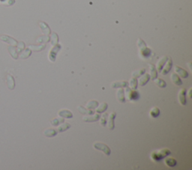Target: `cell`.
Segmentation results:
<instances>
[{
    "label": "cell",
    "instance_id": "cell-1",
    "mask_svg": "<svg viewBox=\"0 0 192 170\" xmlns=\"http://www.w3.org/2000/svg\"><path fill=\"white\" fill-rule=\"evenodd\" d=\"M137 45L139 49L140 56L143 59H146L151 56L152 50L150 48H148L146 43L143 41L141 38H138L137 41Z\"/></svg>",
    "mask_w": 192,
    "mask_h": 170
},
{
    "label": "cell",
    "instance_id": "cell-2",
    "mask_svg": "<svg viewBox=\"0 0 192 170\" xmlns=\"http://www.w3.org/2000/svg\"><path fill=\"white\" fill-rule=\"evenodd\" d=\"M170 155H171V151L170 150L167 148H163L158 151H152L150 157L154 162H160L162 159L169 156Z\"/></svg>",
    "mask_w": 192,
    "mask_h": 170
},
{
    "label": "cell",
    "instance_id": "cell-3",
    "mask_svg": "<svg viewBox=\"0 0 192 170\" xmlns=\"http://www.w3.org/2000/svg\"><path fill=\"white\" fill-rule=\"evenodd\" d=\"M125 99H127L129 101H137L140 98V93L136 91V89H131V88H128V86L125 87Z\"/></svg>",
    "mask_w": 192,
    "mask_h": 170
},
{
    "label": "cell",
    "instance_id": "cell-4",
    "mask_svg": "<svg viewBox=\"0 0 192 170\" xmlns=\"http://www.w3.org/2000/svg\"><path fill=\"white\" fill-rule=\"evenodd\" d=\"M93 148L96 150L101 151L104 152L107 156H110L111 154V150L109 148L108 145H107L104 143L101 142H94L93 143Z\"/></svg>",
    "mask_w": 192,
    "mask_h": 170
},
{
    "label": "cell",
    "instance_id": "cell-5",
    "mask_svg": "<svg viewBox=\"0 0 192 170\" xmlns=\"http://www.w3.org/2000/svg\"><path fill=\"white\" fill-rule=\"evenodd\" d=\"M61 48H62V46L60 44H56L55 46H53L52 49L50 51V53H49V60L51 61V62H55L56 58V55L59 52V51L60 50Z\"/></svg>",
    "mask_w": 192,
    "mask_h": 170
},
{
    "label": "cell",
    "instance_id": "cell-6",
    "mask_svg": "<svg viewBox=\"0 0 192 170\" xmlns=\"http://www.w3.org/2000/svg\"><path fill=\"white\" fill-rule=\"evenodd\" d=\"M0 40L2 41L3 42L6 43V44H8L11 45V46H16L17 44H18V41L16 40V39L10 37L8 35H0Z\"/></svg>",
    "mask_w": 192,
    "mask_h": 170
},
{
    "label": "cell",
    "instance_id": "cell-7",
    "mask_svg": "<svg viewBox=\"0 0 192 170\" xmlns=\"http://www.w3.org/2000/svg\"><path fill=\"white\" fill-rule=\"evenodd\" d=\"M172 67H173V61H172V58L170 57H169L166 63L164 65L163 68L161 70V73L162 74V75H166V74H168L169 72L170 71Z\"/></svg>",
    "mask_w": 192,
    "mask_h": 170
},
{
    "label": "cell",
    "instance_id": "cell-8",
    "mask_svg": "<svg viewBox=\"0 0 192 170\" xmlns=\"http://www.w3.org/2000/svg\"><path fill=\"white\" fill-rule=\"evenodd\" d=\"M101 116L99 113H93L92 115H88L87 116H84L83 121L85 122H95L98 121Z\"/></svg>",
    "mask_w": 192,
    "mask_h": 170
},
{
    "label": "cell",
    "instance_id": "cell-9",
    "mask_svg": "<svg viewBox=\"0 0 192 170\" xmlns=\"http://www.w3.org/2000/svg\"><path fill=\"white\" fill-rule=\"evenodd\" d=\"M179 101L181 103V105L183 106H185L186 105V90L185 89H182L179 91Z\"/></svg>",
    "mask_w": 192,
    "mask_h": 170
},
{
    "label": "cell",
    "instance_id": "cell-10",
    "mask_svg": "<svg viewBox=\"0 0 192 170\" xmlns=\"http://www.w3.org/2000/svg\"><path fill=\"white\" fill-rule=\"evenodd\" d=\"M174 68L176 74H177L179 77H180L183 78V79H186V78L188 77V73L185 71V70L180 68V67L178 65L175 66Z\"/></svg>",
    "mask_w": 192,
    "mask_h": 170
},
{
    "label": "cell",
    "instance_id": "cell-11",
    "mask_svg": "<svg viewBox=\"0 0 192 170\" xmlns=\"http://www.w3.org/2000/svg\"><path fill=\"white\" fill-rule=\"evenodd\" d=\"M117 116V112H112L108 116V128L110 130H113L115 128V118Z\"/></svg>",
    "mask_w": 192,
    "mask_h": 170
},
{
    "label": "cell",
    "instance_id": "cell-12",
    "mask_svg": "<svg viewBox=\"0 0 192 170\" xmlns=\"http://www.w3.org/2000/svg\"><path fill=\"white\" fill-rule=\"evenodd\" d=\"M6 83L10 90H13L15 88V80L11 75L8 74L6 75Z\"/></svg>",
    "mask_w": 192,
    "mask_h": 170
},
{
    "label": "cell",
    "instance_id": "cell-13",
    "mask_svg": "<svg viewBox=\"0 0 192 170\" xmlns=\"http://www.w3.org/2000/svg\"><path fill=\"white\" fill-rule=\"evenodd\" d=\"M150 75L149 74H143L139 77V79L137 80L138 83L140 86H144L146 85V83L150 81Z\"/></svg>",
    "mask_w": 192,
    "mask_h": 170
},
{
    "label": "cell",
    "instance_id": "cell-14",
    "mask_svg": "<svg viewBox=\"0 0 192 170\" xmlns=\"http://www.w3.org/2000/svg\"><path fill=\"white\" fill-rule=\"evenodd\" d=\"M39 26H40V28H41V32H42L44 35H51V30L47 23H44V22L40 21L39 22Z\"/></svg>",
    "mask_w": 192,
    "mask_h": 170
},
{
    "label": "cell",
    "instance_id": "cell-15",
    "mask_svg": "<svg viewBox=\"0 0 192 170\" xmlns=\"http://www.w3.org/2000/svg\"><path fill=\"white\" fill-rule=\"evenodd\" d=\"M117 98L119 102L120 103H125L126 101V99H125V91L124 89L122 88H119V89L117 90Z\"/></svg>",
    "mask_w": 192,
    "mask_h": 170
},
{
    "label": "cell",
    "instance_id": "cell-16",
    "mask_svg": "<svg viewBox=\"0 0 192 170\" xmlns=\"http://www.w3.org/2000/svg\"><path fill=\"white\" fill-rule=\"evenodd\" d=\"M128 86V82L127 81H117L111 83L112 89H119V88H125Z\"/></svg>",
    "mask_w": 192,
    "mask_h": 170
},
{
    "label": "cell",
    "instance_id": "cell-17",
    "mask_svg": "<svg viewBox=\"0 0 192 170\" xmlns=\"http://www.w3.org/2000/svg\"><path fill=\"white\" fill-rule=\"evenodd\" d=\"M58 116L63 118H71L73 117L72 112L70 110H65V109H63V110H61L59 111Z\"/></svg>",
    "mask_w": 192,
    "mask_h": 170
},
{
    "label": "cell",
    "instance_id": "cell-18",
    "mask_svg": "<svg viewBox=\"0 0 192 170\" xmlns=\"http://www.w3.org/2000/svg\"><path fill=\"white\" fill-rule=\"evenodd\" d=\"M167 58H168L167 56H162V57H161L159 60H158V62L157 64H156V67H155L158 71H159V72L161 71V70H162V68H163L164 65V64L166 63V62H167Z\"/></svg>",
    "mask_w": 192,
    "mask_h": 170
},
{
    "label": "cell",
    "instance_id": "cell-19",
    "mask_svg": "<svg viewBox=\"0 0 192 170\" xmlns=\"http://www.w3.org/2000/svg\"><path fill=\"white\" fill-rule=\"evenodd\" d=\"M57 130L53 129V128H48V129L45 130L44 132V135L46 136V137H54L57 134Z\"/></svg>",
    "mask_w": 192,
    "mask_h": 170
},
{
    "label": "cell",
    "instance_id": "cell-20",
    "mask_svg": "<svg viewBox=\"0 0 192 170\" xmlns=\"http://www.w3.org/2000/svg\"><path fill=\"white\" fill-rule=\"evenodd\" d=\"M8 52H9V54L11 56L12 58L15 60L18 59L19 56H18V51H17V48H15V46H8Z\"/></svg>",
    "mask_w": 192,
    "mask_h": 170
},
{
    "label": "cell",
    "instance_id": "cell-21",
    "mask_svg": "<svg viewBox=\"0 0 192 170\" xmlns=\"http://www.w3.org/2000/svg\"><path fill=\"white\" fill-rule=\"evenodd\" d=\"M170 78H171V80H172L173 84H175L176 85H178V86H179V85H183V82H182V80H181L180 77H179L177 74H174V73H173V74H171Z\"/></svg>",
    "mask_w": 192,
    "mask_h": 170
},
{
    "label": "cell",
    "instance_id": "cell-22",
    "mask_svg": "<svg viewBox=\"0 0 192 170\" xmlns=\"http://www.w3.org/2000/svg\"><path fill=\"white\" fill-rule=\"evenodd\" d=\"M149 67H150V78H151L152 80L155 79V78H157L158 77V71L157 69L155 68V66L152 64L149 65Z\"/></svg>",
    "mask_w": 192,
    "mask_h": 170
},
{
    "label": "cell",
    "instance_id": "cell-23",
    "mask_svg": "<svg viewBox=\"0 0 192 170\" xmlns=\"http://www.w3.org/2000/svg\"><path fill=\"white\" fill-rule=\"evenodd\" d=\"M32 55V50L29 48L24 49L20 54V58L22 59H26Z\"/></svg>",
    "mask_w": 192,
    "mask_h": 170
},
{
    "label": "cell",
    "instance_id": "cell-24",
    "mask_svg": "<svg viewBox=\"0 0 192 170\" xmlns=\"http://www.w3.org/2000/svg\"><path fill=\"white\" fill-rule=\"evenodd\" d=\"M29 48L32 51L35 52H40V51L44 50L46 48V45L41 44V45H29Z\"/></svg>",
    "mask_w": 192,
    "mask_h": 170
},
{
    "label": "cell",
    "instance_id": "cell-25",
    "mask_svg": "<svg viewBox=\"0 0 192 170\" xmlns=\"http://www.w3.org/2000/svg\"><path fill=\"white\" fill-rule=\"evenodd\" d=\"M165 164L167 165L169 167H174L177 166V162L176 161V159L173 158V157H167L164 160Z\"/></svg>",
    "mask_w": 192,
    "mask_h": 170
},
{
    "label": "cell",
    "instance_id": "cell-26",
    "mask_svg": "<svg viewBox=\"0 0 192 170\" xmlns=\"http://www.w3.org/2000/svg\"><path fill=\"white\" fill-rule=\"evenodd\" d=\"M77 110L80 112V113H81L83 115H92L95 112L93 111V110H89V109H86L85 107H84L83 106H78Z\"/></svg>",
    "mask_w": 192,
    "mask_h": 170
},
{
    "label": "cell",
    "instance_id": "cell-27",
    "mask_svg": "<svg viewBox=\"0 0 192 170\" xmlns=\"http://www.w3.org/2000/svg\"><path fill=\"white\" fill-rule=\"evenodd\" d=\"M107 107H108V105H107V103H101V104L97 106L96 112H98V113H103V112H104L105 111L107 110Z\"/></svg>",
    "mask_w": 192,
    "mask_h": 170
},
{
    "label": "cell",
    "instance_id": "cell-28",
    "mask_svg": "<svg viewBox=\"0 0 192 170\" xmlns=\"http://www.w3.org/2000/svg\"><path fill=\"white\" fill-rule=\"evenodd\" d=\"M71 125L69 123H62L60 124V125L59 126L58 128H57V130H58L59 133H62V132L66 131L67 130H68L69 128H71Z\"/></svg>",
    "mask_w": 192,
    "mask_h": 170
},
{
    "label": "cell",
    "instance_id": "cell-29",
    "mask_svg": "<svg viewBox=\"0 0 192 170\" xmlns=\"http://www.w3.org/2000/svg\"><path fill=\"white\" fill-rule=\"evenodd\" d=\"M98 106V102L95 100L92 101H89L87 102V103L86 104V108L89 109V110H94V109L97 108V106Z\"/></svg>",
    "mask_w": 192,
    "mask_h": 170
},
{
    "label": "cell",
    "instance_id": "cell-30",
    "mask_svg": "<svg viewBox=\"0 0 192 170\" xmlns=\"http://www.w3.org/2000/svg\"><path fill=\"white\" fill-rule=\"evenodd\" d=\"M153 81L154 83L160 88L164 89V88H165L167 86V83H166V82H165L164 79H161V78H158V77L155 78V79H153Z\"/></svg>",
    "mask_w": 192,
    "mask_h": 170
},
{
    "label": "cell",
    "instance_id": "cell-31",
    "mask_svg": "<svg viewBox=\"0 0 192 170\" xmlns=\"http://www.w3.org/2000/svg\"><path fill=\"white\" fill-rule=\"evenodd\" d=\"M50 41H51V44L53 46H55V45L58 44L59 43V36L58 35L56 34V32H53L51 34V37L50 38Z\"/></svg>",
    "mask_w": 192,
    "mask_h": 170
},
{
    "label": "cell",
    "instance_id": "cell-32",
    "mask_svg": "<svg viewBox=\"0 0 192 170\" xmlns=\"http://www.w3.org/2000/svg\"><path fill=\"white\" fill-rule=\"evenodd\" d=\"M150 115L152 118H157L158 116L160 115V110L156 106H154L151 109V110L150 112Z\"/></svg>",
    "mask_w": 192,
    "mask_h": 170
},
{
    "label": "cell",
    "instance_id": "cell-33",
    "mask_svg": "<svg viewBox=\"0 0 192 170\" xmlns=\"http://www.w3.org/2000/svg\"><path fill=\"white\" fill-rule=\"evenodd\" d=\"M138 85L137 79L136 77H132L128 82V85L131 89H137Z\"/></svg>",
    "mask_w": 192,
    "mask_h": 170
},
{
    "label": "cell",
    "instance_id": "cell-34",
    "mask_svg": "<svg viewBox=\"0 0 192 170\" xmlns=\"http://www.w3.org/2000/svg\"><path fill=\"white\" fill-rule=\"evenodd\" d=\"M65 122V118H53V119L51 120V125L53 126H58L59 124H62L63 122Z\"/></svg>",
    "mask_w": 192,
    "mask_h": 170
},
{
    "label": "cell",
    "instance_id": "cell-35",
    "mask_svg": "<svg viewBox=\"0 0 192 170\" xmlns=\"http://www.w3.org/2000/svg\"><path fill=\"white\" fill-rule=\"evenodd\" d=\"M38 43L39 44H45V43H47L50 41V37L49 35H44V36H40L39 38H38L37 39Z\"/></svg>",
    "mask_w": 192,
    "mask_h": 170
},
{
    "label": "cell",
    "instance_id": "cell-36",
    "mask_svg": "<svg viewBox=\"0 0 192 170\" xmlns=\"http://www.w3.org/2000/svg\"><path fill=\"white\" fill-rule=\"evenodd\" d=\"M108 116V114L107 113H106V112H104L103 115H102V116H101L100 117V118H99V120H100V124H101L102 127H105L106 126V124H107V117Z\"/></svg>",
    "mask_w": 192,
    "mask_h": 170
},
{
    "label": "cell",
    "instance_id": "cell-37",
    "mask_svg": "<svg viewBox=\"0 0 192 170\" xmlns=\"http://www.w3.org/2000/svg\"><path fill=\"white\" fill-rule=\"evenodd\" d=\"M145 73H146L145 68H142V69L139 70V71H134V73H132V76H133L134 77L138 78V77H140L141 75L145 74Z\"/></svg>",
    "mask_w": 192,
    "mask_h": 170
},
{
    "label": "cell",
    "instance_id": "cell-38",
    "mask_svg": "<svg viewBox=\"0 0 192 170\" xmlns=\"http://www.w3.org/2000/svg\"><path fill=\"white\" fill-rule=\"evenodd\" d=\"M25 43L24 41H20V42H18V44H17V51H18V53H20L22 51L24 50L25 49Z\"/></svg>",
    "mask_w": 192,
    "mask_h": 170
},
{
    "label": "cell",
    "instance_id": "cell-39",
    "mask_svg": "<svg viewBox=\"0 0 192 170\" xmlns=\"http://www.w3.org/2000/svg\"><path fill=\"white\" fill-rule=\"evenodd\" d=\"M15 3V0H8V6H11Z\"/></svg>",
    "mask_w": 192,
    "mask_h": 170
},
{
    "label": "cell",
    "instance_id": "cell-40",
    "mask_svg": "<svg viewBox=\"0 0 192 170\" xmlns=\"http://www.w3.org/2000/svg\"><path fill=\"white\" fill-rule=\"evenodd\" d=\"M191 91H192V89L191 88V89H189V91H188V96H189L190 98H191Z\"/></svg>",
    "mask_w": 192,
    "mask_h": 170
}]
</instances>
